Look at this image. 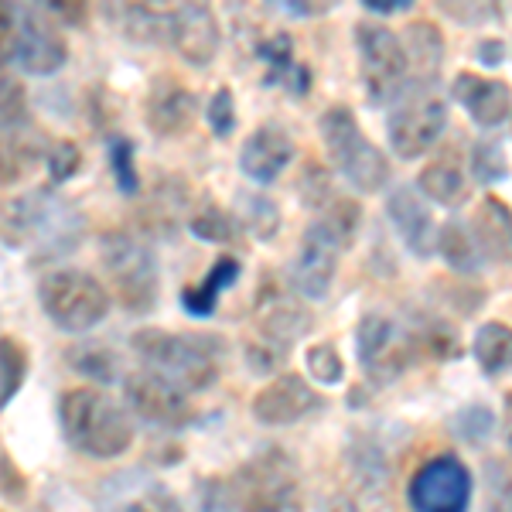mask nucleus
<instances>
[{
    "instance_id": "f257e3e1",
    "label": "nucleus",
    "mask_w": 512,
    "mask_h": 512,
    "mask_svg": "<svg viewBox=\"0 0 512 512\" xmlns=\"http://www.w3.org/2000/svg\"><path fill=\"white\" fill-rule=\"evenodd\" d=\"M0 233L18 250H31L35 263H52L76 253L86 236V219L65 195L52 188H35L4 205Z\"/></svg>"
},
{
    "instance_id": "f03ea898",
    "label": "nucleus",
    "mask_w": 512,
    "mask_h": 512,
    "mask_svg": "<svg viewBox=\"0 0 512 512\" xmlns=\"http://www.w3.org/2000/svg\"><path fill=\"white\" fill-rule=\"evenodd\" d=\"M362 209L355 198L338 195L321 216L304 229L291 263V287L308 301H321L335 284L338 260L359 236Z\"/></svg>"
},
{
    "instance_id": "7ed1b4c3",
    "label": "nucleus",
    "mask_w": 512,
    "mask_h": 512,
    "mask_svg": "<svg viewBox=\"0 0 512 512\" xmlns=\"http://www.w3.org/2000/svg\"><path fill=\"white\" fill-rule=\"evenodd\" d=\"M134 352L147 373L161 376L181 393H205L222 376L226 345L216 335H178L164 328H140L134 335Z\"/></svg>"
},
{
    "instance_id": "20e7f679",
    "label": "nucleus",
    "mask_w": 512,
    "mask_h": 512,
    "mask_svg": "<svg viewBox=\"0 0 512 512\" xmlns=\"http://www.w3.org/2000/svg\"><path fill=\"white\" fill-rule=\"evenodd\" d=\"M59 427L72 448L96 461L120 458L134 444V417L127 414V407L89 386L62 393Z\"/></svg>"
},
{
    "instance_id": "39448f33",
    "label": "nucleus",
    "mask_w": 512,
    "mask_h": 512,
    "mask_svg": "<svg viewBox=\"0 0 512 512\" xmlns=\"http://www.w3.org/2000/svg\"><path fill=\"white\" fill-rule=\"evenodd\" d=\"M318 134L332 168L342 175L355 192L376 195L390 181V158L366 137L349 106H328L318 120Z\"/></svg>"
},
{
    "instance_id": "423d86ee",
    "label": "nucleus",
    "mask_w": 512,
    "mask_h": 512,
    "mask_svg": "<svg viewBox=\"0 0 512 512\" xmlns=\"http://www.w3.org/2000/svg\"><path fill=\"white\" fill-rule=\"evenodd\" d=\"M99 263H103L106 277H110L113 297L130 311V315H151L158 308L161 294V270L158 256L144 239L134 233H113L99 236Z\"/></svg>"
},
{
    "instance_id": "0eeeda50",
    "label": "nucleus",
    "mask_w": 512,
    "mask_h": 512,
    "mask_svg": "<svg viewBox=\"0 0 512 512\" xmlns=\"http://www.w3.org/2000/svg\"><path fill=\"white\" fill-rule=\"evenodd\" d=\"M311 328V311L280 287H263L253 308V338L246 342V362L253 373H274L287 352Z\"/></svg>"
},
{
    "instance_id": "6e6552de",
    "label": "nucleus",
    "mask_w": 512,
    "mask_h": 512,
    "mask_svg": "<svg viewBox=\"0 0 512 512\" xmlns=\"http://www.w3.org/2000/svg\"><path fill=\"white\" fill-rule=\"evenodd\" d=\"M38 301L45 318L69 335L93 332L110 315V291L93 274H82V270L72 267L52 270V274L41 277Z\"/></svg>"
},
{
    "instance_id": "1a4fd4ad",
    "label": "nucleus",
    "mask_w": 512,
    "mask_h": 512,
    "mask_svg": "<svg viewBox=\"0 0 512 512\" xmlns=\"http://www.w3.org/2000/svg\"><path fill=\"white\" fill-rule=\"evenodd\" d=\"M229 499L236 512H294L297 465L284 448H263L229 478Z\"/></svg>"
},
{
    "instance_id": "9d476101",
    "label": "nucleus",
    "mask_w": 512,
    "mask_h": 512,
    "mask_svg": "<svg viewBox=\"0 0 512 512\" xmlns=\"http://www.w3.org/2000/svg\"><path fill=\"white\" fill-rule=\"evenodd\" d=\"M444 127H448V103L437 93V82H407L386 117V137L393 154L403 161L431 151Z\"/></svg>"
},
{
    "instance_id": "9b49d317",
    "label": "nucleus",
    "mask_w": 512,
    "mask_h": 512,
    "mask_svg": "<svg viewBox=\"0 0 512 512\" xmlns=\"http://www.w3.org/2000/svg\"><path fill=\"white\" fill-rule=\"evenodd\" d=\"M352 38H355V52H359V72H362V86H366V99L373 106H393L410 76L400 35L379 21H359L352 28Z\"/></svg>"
},
{
    "instance_id": "f8f14e48",
    "label": "nucleus",
    "mask_w": 512,
    "mask_h": 512,
    "mask_svg": "<svg viewBox=\"0 0 512 512\" xmlns=\"http://www.w3.org/2000/svg\"><path fill=\"white\" fill-rule=\"evenodd\" d=\"M355 355L373 386H390L420 355L414 325H400L390 315H366L355 325Z\"/></svg>"
},
{
    "instance_id": "ddd939ff",
    "label": "nucleus",
    "mask_w": 512,
    "mask_h": 512,
    "mask_svg": "<svg viewBox=\"0 0 512 512\" xmlns=\"http://www.w3.org/2000/svg\"><path fill=\"white\" fill-rule=\"evenodd\" d=\"M410 512H468L472 509V472L454 454H437L417 468L407 485Z\"/></svg>"
},
{
    "instance_id": "4468645a",
    "label": "nucleus",
    "mask_w": 512,
    "mask_h": 512,
    "mask_svg": "<svg viewBox=\"0 0 512 512\" xmlns=\"http://www.w3.org/2000/svg\"><path fill=\"white\" fill-rule=\"evenodd\" d=\"M11 55L21 72L45 79L69 62V41L52 14L41 7H24L18 11V35H14Z\"/></svg>"
},
{
    "instance_id": "2eb2a0df",
    "label": "nucleus",
    "mask_w": 512,
    "mask_h": 512,
    "mask_svg": "<svg viewBox=\"0 0 512 512\" xmlns=\"http://www.w3.org/2000/svg\"><path fill=\"white\" fill-rule=\"evenodd\" d=\"M123 403H127L130 417H137L147 427H158V431H181L192 424L188 396L147 369L123 379Z\"/></svg>"
},
{
    "instance_id": "dca6fc26",
    "label": "nucleus",
    "mask_w": 512,
    "mask_h": 512,
    "mask_svg": "<svg viewBox=\"0 0 512 512\" xmlns=\"http://www.w3.org/2000/svg\"><path fill=\"white\" fill-rule=\"evenodd\" d=\"M325 407V396L315 386H308V379L297 373L274 376L260 393L253 396V420L263 427H291L297 420L311 417L315 410Z\"/></svg>"
},
{
    "instance_id": "f3484780",
    "label": "nucleus",
    "mask_w": 512,
    "mask_h": 512,
    "mask_svg": "<svg viewBox=\"0 0 512 512\" xmlns=\"http://www.w3.org/2000/svg\"><path fill=\"white\" fill-rule=\"evenodd\" d=\"M168 41L195 69H205L219 55L222 31L209 4H181L168 14Z\"/></svg>"
},
{
    "instance_id": "a211bd4d",
    "label": "nucleus",
    "mask_w": 512,
    "mask_h": 512,
    "mask_svg": "<svg viewBox=\"0 0 512 512\" xmlns=\"http://www.w3.org/2000/svg\"><path fill=\"white\" fill-rule=\"evenodd\" d=\"M294 137L280 123H263L239 147V171L256 185H270L294 161Z\"/></svg>"
},
{
    "instance_id": "6ab92c4d",
    "label": "nucleus",
    "mask_w": 512,
    "mask_h": 512,
    "mask_svg": "<svg viewBox=\"0 0 512 512\" xmlns=\"http://www.w3.org/2000/svg\"><path fill=\"white\" fill-rule=\"evenodd\" d=\"M195 113H198V96L192 89L181 86V82L171 76L154 79L151 93H147V103H144V120L154 137H164V140L181 137L195 123Z\"/></svg>"
},
{
    "instance_id": "aec40b11",
    "label": "nucleus",
    "mask_w": 512,
    "mask_h": 512,
    "mask_svg": "<svg viewBox=\"0 0 512 512\" xmlns=\"http://www.w3.org/2000/svg\"><path fill=\"white\" fill-rule=\"evenodd\" d=\"M386 216H390L396 236L403 239V246H407L417 260H427V256L434 253L437 226H434L431 209H427V202L420 198L417 188L396 185L393 192L386 195Z\"/></svg>"
},
{
    "instance_id": "412c9836",
    "label": "nucleus",
    "mask_w": 512,
    "mask_h": 512,
    "mask_svg": "<svg viewBox=\"0 0 512 512\" xmlns=\"http://www.w3.org/2000/svg\"><path fill=\"white\" fill-rule=\"evenodd\" d=\"M451 99L465 106L478 127L492 130L512 117V93L502 79H485L478 72H458L451 79Z\"/></svg>"
},
{
    "instance_id": "4be33fe9",
    "label": "nucleus",
    "mask_w": 512,
    "mask_h": 512,
    "mask_svg": "<svg viewBox=\"0 0 512 512\" xmlns=\"http://www.w3.org/2000/svg\"><path fill=\"white\" fill-rule=\"evenodd\" d=\"M48 140L35 127V123H21V127H4L0 123V185H14L28 171H35V164L45 161Z\"/></svg>"
},
{
    "instance_id": "5701e85b",
    "label": "nucleus",
    "mask_w": 512,
    "mask_h": 512,
    "mask_svg": "<svg viewBox=\"0 0 512 512\" xmlns=\"http://www.w3.org/2000/svg\"><path fill=\"white\" fill-rule=\"evenodd\" d=\"M468 226H472V236L478 243L482 260L512 263V212L502 198L485 195L482 202H478V209Z\"/></svg>"
},
{
    "instance_id": "b1692460",
    "label": "nucleus",
    "mask_w": 512,
    "mask_h": 512,
    "mask_svg": "<svg viewBox=\"0 0 512 512\" xmlns=\"http://www.w3.org/2000/svg\"><path fill=\"white\" fill-rule=\"evenodd\" d=\"M417 192H424L431 202L454 209L468 198V181H465V161H461L458 147H444L437 158L420 171L417 178Z\"/></svg>"
},
{
    "instance_id": "393cba45",
    "label": "nucleus",
    "mask_w": 512,
    "mask_h": 512,
    "mask_svg": "<svg viewBox=\"0 0 512 512\" xmlns=\"http://www.w3.org/2000/svg\"><path fill=\"white\" fill-rule=\"evenodd\" d=\"M256 59L267 65V86H284L291 96H308L311 72L294 62V45L287 35H274L256 45Z\"/></svg>"
},
{
    "instance_id": "a878e982",
    "label": "nucleus",
    "mask_w": 512,
    "mask_h": 512,
    "mask_svg": "<svg viewBox=\"0 0 512 512\" xmlns=\"http://www.w3.org/2000/svg\"><path fill=\"white\" fill-rule=\"evenodd\" d=\"M239 274H243V263H239L236 256H229V253L219 256V260L209 267V274L202 277V284L181 291V308H185V315L209 318L212 311L219 308V297L236 284Z\"/></svg>"
},
{
    "instance_id": "bb28decb",
    "label": "nucleus",
    "mask_w": 512,
    "mask_h": 512,
    "mask_svg": "<svg viewBox=\"0 0 512 512\" xmlns=\"http://www.w3.org/2000/svg\"><path fill=\"white\" fill-rule=\"evenodd\" d=\"M403 41V52H407L410 65V82H437L444 65V38L431 21H414L407 28Z\"/></svg>"
},
{
    "instance_id": "cd10ccee",
    "label": "nucleus",
    "mask_w": 512,
    "mask_h": 512,
    "mask_svg": "<svg viewBox=\"0 0 512 512\" xmlns=\"http://www.w3.org/2000/svg\"><path fill=\"white\" fill-rule=\"evenodd\" d=\"M434 250L441 253V260L461 277H475L478 270L485 267L482 253H478V243L472 236V226H468L465 219H448V222H444V226L437 229Z\"/></svg>"
},
{
    "instance_id": "c85d7f7f",
    "label": "nucleus",
    "mask_w": 512,
    "mask_h": 512,
    "mask_svg": "<svg viewBox=\"0 0 512 512\" xmlns=\"http://www.w3.org/2000/svg\"><path fill=\"white\" fill-rule=\"evenodd\" d=\"M472 355L485 376H502L512 369V328L502 321H485L472 338Z\"/></svg>"
},
{
    "instance_id": "c756f323",
    "label": "nucleus",
    "mask_w": 512,
    "mask_h": 512,
    "mask_svg": "<svg viewBox=\"0 0 512 512\" xmlns=\"http://www.w3.org/2000/svg\"><path fill=\"white\" fill-rule=\"evenodd\" d=\"M236 226H243L246 233H253L256 239H274L280 233V209L270 195L263 192H243L236 202Z\"/></svg>"
},
{
    "instance_id": "7c9ffc66",
    "label": "nucleus",
    "mask_w": 512,
    "mask_h": 512,
    "mask_svg": "<svg viewBox=\"0 0 512 512\" xmlns=\"http://www.w3.org/2000/svg\"><path fill=\"white\" fill-rule=\"evenodd\" d=\"M31 369V355L14 335H0V410L11 407Z\"/></svg>"
},
{
    "instance_id": "2f4dec72",
    "label": "nucleus",
    "mask_w": 512,
    "mask_h": 512,
    "mask_svg": "<svg viewBox=\"0 0 512 512\" xmlns=\"http://www.w3.org/2000/svg\"><path fill=\"white\" fill-rule=\"evenodd\" d=\"M69 366L86 379L103 383V386L117 383L120 379V355L113 349H106V345H99V342H86V345L69 349Z\"/></svg>"
},
{
    "instance_id": "473e14b6",
    "label": "nucleus",
    "mask_w": 512,
    "mask_h": 512,
    "mask_svg": "<svg viewBox=\"0 0 512 512\" xmlns=\"http://www.w3.org/2000/svg\"><path fill=\"white\" fill-rule=\"evenodd\" d=\"M468 168H472L478 185H485V188H492V185H499V181L509 178V158L495 137H478L475 140L472 151H468Z\"/></svg>"
},
{
    "instance_id": "72a5a7b5",
    "label": "nucleus",
    "mask_w": 512,
    "mask_h": 512,
    "mask_svg": "<svg viewBox=\"0 0 512 512\" xmlns=\"http://www.w3.org/2000/svg\"><path fill=\"white\" fill-rule=\"evenodd\" d=\"M188 233L195 239H202V243H233L239 226H236L233 212L219 209V205H202V209L192 212V219H188Z\"/></svg>"
},
{
    "instance_id": "f704fd0d",
    "label": "nucleus",
    "mask_w": 512,
    "mask_h": 512,
    "mask_svg": "<svg viewBox=\"0 0 512 512\" xmlns=\"http://www.w3.org/2000/svg\"><path fill=\"white\" fill-rule=\"evenodd\" d=\"M28 120V93H24L14 65L0 59V123L4 127H21Z\"/></svg>"
},
{
    "instance_id": "c9c22d12",
    "label": "nucleus",
    "mask_w": 512,
    "mask_h": 512,
    "mask_svg": "<svg viewBox=\"0 0 512 512\" xmlns=\"http://www.w3.org/2000/svg\"><path fill=\"white\" fill-rule=\"evenodd\" d=\"M106 158H110V171H113V181L117 188L127 198L140 195V178H137V151L127 137H110L106 144Z\"/></svg>"
},
{
    "instance_id": "e433bc0d",
    "label": "nucleus",
    "mask_w": 512,
    "mask_h": 512,
    "mask_svg": "<svg viewBox=\"0 0 512 512\" xmlns=\"http://www.w3.org/2000/svg\"><path fill=\"white\" fill-rule=\"evenodd\" d=\"M171 181L168 185H158L151 195V209H147V226L154 229L158 236H171V229H175V222L181 216V209H185V198H181V188L178 192H171Z\"/></svg>"
},
{
    "instance_id": "4c0bfd02",
    "label": "nucleus",
    "mask_w": 512,
    "mask_h": 512,
    "mask_svg": "<svg viewBox=\"0 0 512 512\" xmlns=\"http://www.w3.org/2000/svg\"><path fill=\"white\" fill-rule=\"evenodd\" d=\"M304 366H308L311 379L321 386H338L345 379V362H342V355H338V349L332 342L311 345V349L304 352Z\"/></svg>"
},
{
    "instance_id": "58836bf2",
    "label": "nucleus",
    "mask_w": 512,
    "mask_h": 512,
    "mask_svg": "<svg viewBox=\"0 0 512 512\" xmlns=\"http://www.w3.org/2000/svg\"><path fill=\"white\" fill-rule=\"evenodd\" d=\"M297 192L304 195V205H308V209H318V212H325L338 198L332 175H328L321 164H308V168H304L301 181H297Z\"/></svg>"
},
{
    "instance_id": "ea45409f",
    "label": "nucleus",
    "mask_w": 512,
    "mask_h": 512,
    "mask_svg": "<svg viewBox=\"0 0 512 512\" xmlns=\"http://www.w3.org/2000/svg\"><path fill=\"white\" fill-rule=\"evenodd\" d=\"M45 164H48V178H52V185H62V181L76 178V171L82 168V154L72 140H48Z\"/></svg>"
},
{
    "instance_id": "a19ab883",
    "label": "nucleus",
    "mask_w": 512,
    "mask_h": 512,
    "mask_svg": "<svg viewBox=\"0 0 512 512\" xmlns=\"http://www.w3.org/2000/svg\"><path fill=\"white\" fill-rule=\"evenodd\" d=\"M205 120H209V127H212V134H216V137H233V130H236V99H233V89L219 86L216 93H212L209 110H205Z\"/></svg>"
},
{
    "instance_id": "79ce46f5",
    "label": "nucleus",
    "mask_w": 512,
    "mask_h": 512,
    "mask_svg": "<svg viewBox=\"0 0 512 512\" xmlns=\"http://www.w3.org/2000/svg\"><path fill=\"white\" fill-rule=\"evenodd\" d=\"M123 512H185V509H181V502L175 499V492H168L164 485H144V489L127 502Z\"/></svg>"
},
{
    "instance_id": "37998d69",
    "label": "nucleus",
    "mask_w": 512,
    "mask_h": 512,
    "mask_svg": "<svg viewBox=\"0 0 512 512\" xmlns=\"http://www.w3.org/2000/svg\"><path fill=\"white\" fill-rule=\"evenodd\" d=\"M454 431L465 437L468 444H482L485 437H489V431H492V414L485 407L461 410L458 420H454Z\"/></svg>"
},
{
    "instance_id": "c03bdc74",
    "label": "nucleus",
    "mask_w": 512,
    "mask_h": 512,
    "mask_svg": "<svg viewBox=\"0 0 512 512\" xmlns=\"http://www.w3.org/2000/svg\"><path fill=\"white\" fill-rule=\"evenodd\" d=\"M444 14H451L454 21H465V24H478V21H499L502 11L499 7H485V4H472V7H454V4H444Z\"/></svg>"
},
{
    "instance_id": "a18cd8bd",
    "label": "nucleus",
    "mask_w": 512,
    "mask_h": 512,
    "mask_svg": "<svg viewBox=\"0 0 512 512\" xmlns=\"http://www.w3.org/2000/svg\"><path fill=\"white\" fill-rule=\"evenodd\" d=\"M18 11L21 7L0 4V52H11L14 35H18Z\"/></svg>"
},
{
    "instance_id": "49530a36",
    "label": "nucleus",
    "mask_w": 512,
    "mask_h": 512,
    "mask_svg": "<svg viewBox=\"0 0 512 512\" xmlns=\"http://www.w3.org/2000/svg\"><path fill=\"white\" fill-rule=\"evenodd\" d=\"M475 52H478V62L482 65H499L502 59H506V45H502V38H482Z\"/></svg>"
},
{
    "instance_id": "de8ad7c7",
    "label": "nucleus",
    "mask_w": 512,
    "mask_h": 512,
    "mask_svg": "<svg viewBox=\"0 0 512 512\" xmlns=\"http://www.w3.org/2000/svg\"><path fill=\"white\" fill-rule=\"evenodd\" d=\"M280 11H287L291 18H318V14L332 11V4H297V0H284Z\"/></svg>"
},
{
    "instance_id": "09e8293b",
    "label": "nucleus",
    "mask_w": 512,
    "mask_h": 512,
    "mask_svg": "<svg viewBox=\"0 0 512 512\" xmlns=\"http://www.w3.org/2000/svg\"><path fill=\"white\" fill-rule=\"evenodd\" d=\"M362 7H366L369 14H403V11H410V0H362Z\"/></svg>"
},
{
    "instance_id": "8fccbe9b",
    "label": "nucleus",
    "mask_w": 512,
    "mask_h": 512,
    "mask_svg": "<svg viewBox=\"0 0 512 512\" xmlns=\"http://www.w3.org/2000/svg\"><path fill=\"white\" fill-rule=\"evenodd\" d=\"M489 512H512V482L502 492H495V499L489 502Z\"/></svg>"
},
{
    "instance_id": "3c124183",
    "label": "nucleus",
    "mask_w": 512,
    "mask_h": 512,
    "mask_svg": "<svg viewBox=\"0 0 512 512\" xmlns=\"http://www.w3.org/2000/svg\"><path fill=\"white\" fill-rule=\"evenodd\" d=\"M502 434H506V448L512 454V393L506 396V424H502Z\"/></svg>"
},
{
    "instance_id": "603ef678",
    "label": "nucleus",
    "mask_w": 512,
    "mask_h": 512,
    "mask_svg": "<svg viewBox=\"0 0 512 512\" xmlns=\"http://www.w3.org/2000/svg\"><path fill=\"white\" fill-rule=\"evenodd\" d=\"M328 512H362V509H359V506H352V502H335V506L328 509Z\"/></svg>"
}]
</instances>
